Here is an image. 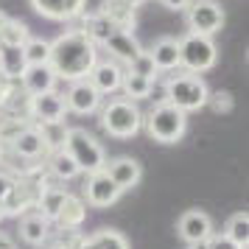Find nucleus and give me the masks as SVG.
<instances>
[{
	"label": "nucleus",
	"mask_w": 249,
	"mask_h": 249,
	"mask_svg": "<svg viewBox=\"0 0 249 249\" xmlns=\"http://www.w3.org/2000/svg\"><path fill=\"white\" fill-rule=\"evenodd\" d=\"M188 3H191V0H160V6H162V9H171V12H185Z\"/></svg>",
	"instance_id": "e433bc0d"
},
{
	"label": "nucleus",
	"mask_w": 249,
	"mask_h": 249,
	"mask_svg": "<svg viewBox=\"0 0 249 249\" xmlns=\"http://www.w3.org/2000/svg\"><path fill=\"white\" fill-rule=\"evenodd\" d=\"M98 124L109 137L118 140H129L143 129V112L135 101L129 98H107L98 109Z\"/></svg>",
	"instance_id": "f03ea898"
},
{
	"label": "nucleus",
	"mask_w": 249,
	"mask_h": 249,
	"mask_svg": "<svg viewBox=\"0 0 249 249\" xmlns=\"http://www.w3.org/2000/svg\"><path fill=\"white\" fill-rule=\"evenodd\" d=\"M177 230H179L182 241L188 247H193V244L207 241V238L213 235V221H210V215L204 213V210H185L179 215V221H177Z\"/></svg>",
	"instance_id": "ddd939ff"
},
{
	"label": "nucleus",
	"mask_w": 249,
	"mask_h": 249,
	"mask_svg": "<svg viewBox=\"0 0 249 249\" xmlns=\"http://www.w3.org/2000/svg\"><path fill=\"white\" fill-rule=\"evenodd\" d=\"M218 62V48L213 36H199V34H185L179 39V68L185 73H207Z\"/></svg>",
	"instance_id": "423d86ee"
},
{
	"label": "nucleus",
	"mask_w": 249,
	"mask_h": 249,
	"mask_svg": "<svg viewBox=\"0 0 249 249\" xmlns=\"http://www.w3.org/2000/svg\"><path fill=\"white\" fill-rule=\"evenodd\" d=\"M104 51L109 53L112 62L129 68V65L135 62V56L143 51V45L137 42V36L132 34V31H112V34L104 39Z\"/></svg>",
	"instance_id": "4468645a"
},
{
	"label": "nucleus",
	"mask_w": 249,
	"mask_h": 249,
	"mask_svg": "<svg viewBox=\"0 0 249 249\" xmlns=\"http://www.w3.org/2000/svg\"><path fill=\"white\" fill-rule=\"evenodd\" d=\"M126 70H129V73H137V76H143V79H148V81L160 79V73H157V68H154V62H151V56H148L146 48L137 53L135 62H132V65H129Z\"/></svg>",
	"instance_id": "2f4dec72"
},
{
	"label": "nucleus",
	"mask_w": 249,
	"mask_h": 249,
	"mask_svg": "<svg viewBox=\"0 0 249 249\" xmlns=\"http://www.w3.org/2000/svg\"><path fill=\"white\" fill-rule=\"evenodd\" d=\"M241 249H249V244H247V247H241Z\"/></svg>",
	"instance_id": "a19ab883"
},
{
	"label": "nucleus",
	"mask_w": 249,
	"mask_h": 249,
	"mask_svg": "<svg viewBox=\"0 0 249 249\" xmlns=\"http://www.w3.org/2000/svg\"><path fill=\"white\" fill-rule=\"evenodd\" d=\"M31 9L45 20L70 23V20H79L87 12V0H31Z\"/></svg>",
	"instance_id": "1a4fd4ad"
},
{
	"label": "nucleus",
	"mask_w": 249,
	"mask_h": 249,
	"mask_svg": "<svg viewBox=\"0 0 249 249\" xmlns=\"http://www.w3.org/2000/svg\"><path fill=\"white\" fill-rule=\"evenodd\" d=\"M56 73L51 70V65H28L25 73L20 76V87L28 98H36V95H42V92H51L56 90Z\"/></svg>",
	"instance_id": "dca6fc26"
},
{
	"label": "nucleus",
	"mask_w": 249,
	"mask_h": 249,
	"mask_svg": "<svg viewBox=\"0 0 249 249\" xmlns=\"http://www.w3.org/2000/svg\"><path fill=\"white\" fill-rule=\"evenodd\" d=\"M68 115V107H65V98L62 92L51 90L31 98V124H51V121H65Z\"/></svg>",
	"instance_id": "2eb2a0df"
},
{
	"label": "nucleus",
	"mask_w": 249,
	"mask_h": 249,
	"mask_svg": "<svg viewBox=\"0 0 249 249\" xmlns=\"http://www.w3.org/2000/svg\"><path fill=\"white\" fill-rule=\"evenodd\" d=\"M48 174L53 177V182H59V185H65V182L76 179L81 171L76 168V162L70 160V154L65 151V148H59V151H51L48 154V162H45Z\"/></svg>",
	"instance_id": "5701e85b"
},
{
	"label": "nucleus",
	"mask_w": 249,
	"mask_h": 249,
	"mask_svg": "<svg viewBox=\"0 0 249 249\" xmlns=\"http://www.w3.org/2000/svg\"><path fill=\"white\" fill-rule=\"evenodd\" d=\"M51 232H53L51 221L42 218L36 210H28V213L20 215V238H23L28 247H42Z\"/></svg>",
	"instance_id": "6ab92c4d"
},
{
	"label": "nucleus",
	"mask_w": 249,
	"mask_h": 249,
	"mask_svg": "<svg viewBox=\"0 0 249 249\" xmlns=\"http://www.w3.org/2000/svg\"><path fill=\"white\" fill-rule=\"evenodd\" d=\"M121 90H124V98L129 101H140V98H148V90H151V81L137 76V73H124V81H121Z\"/></svg>",
	"instance_id": "c756f323"
},
{
	"label": "nucleus",
	"mask_w": 249,
	"mask_h": 249,
	"mask_svg": "<svg viewBox=\"0 0 249 249\" xmlns=\"http://www.w3.org/2000/svg\"><path fill=\"white\" fill-rule=\"evenodd\" d=\"M0 249H17V244L9 232H0Z\"/></svg>",
	"instance_id": "4c0bfd02"
},
{
	"label": "nucleus",
	"mask_w": 249,
	"mask_h": 249,
	"mask_svg": "<svg viewBox=\"0 0 249 249\" xmlns=\"http://www.w3.org/2000/svg\"><path fill=\"white\" fill-rule=\"evenodd\" d=\"M124 73H126L124 65H118V62H112V59L107 56V59H98V62H95V68L90 70L87 79H90V84L101 92V95H115V92L121 90Z\"/></svg>",
	"instance_id": "9b49d317"
},
{
	"label": "nucleus",
	"mask_w": 249,
	"mask_h": 249,
	"mask_svg": "<svg viewBox=\"0 0 249 249\" xmlns=\"http://www.w3.org/2000/svg\"><path fill=\"white\" fill-rule=\"evenodd\" d=\"M12 188H14V177L12 174H6V171H0V204H3V199L9 196Z\"/></svg>",
	"instance_id": "c9c22d12"
},
{
	"label": "nucleus",
	"mask_w": 249,
	"mask_h": 249,
	"mask_svg": "<svg viewBox=\"0 0 249 249\" xmlns=\"http://www.w3.org/2000/svg\"><path fill=\"white\" fill-rule=\"evenodd\" d=\"M25 62L28 65H48V56H51V39H39V36H31L23 45Z\"/></svg>",
	"instance_id": "7c9ffc66"
},
{
	"label": "nucleus",
	"mask_w": 249,
	"mask_h": 249,
	"mask_svg": "<svg viewBox=\"0 0 249 249\" xmlns=\"http://www.w3.org/2000/svg\"><path fill=\"white\" fill-rule=\"evenodd\" d=\"M25 68H28V62H25L23 48L0 45V76H6V79H12V81H20Z\"/></svg>",
	"instance_id": "393cba45"
},
{
	"label": "nucleus",
	"mask_w": 249,
	"mask_h": 249,
	"mask_svg": "<svg viewBox=\"0 0 249 249\" xmlns=\"http://www.w3.org/2000/svg\"><path fill=\"white\" fill-rule=\"evenodd\" d=\"M81 249H132V247H129L124 232L104 227V230H95V232L81 238Z\"/></svg>",
	"instance_id": "b1692460"
},
{
	"label": "nucleus",
	"mask_w": 249,
	"mask_h": 249,
	"mask_svg": "<svg viewBox=\"0 0 249 249\" xmlns=\"http://www.w3.org/2000/svg\"><path fill=\"white\" fill-rule=\"evenodd\" d=\"M68 188L65 185H59V182H48V185H42V191H39V199H36V213L42 215V218H48V221H53L59 213V207L65 204V199H68Z\"/></svg>",
	"instance_id": "412c9836"
},
{
	"label": "nucleus",
	"mask_w": 249,
	"mask_h": 249,
	"mask_svg": "<svg viewBox=\"0 0 249 249\" xmlns=\"http://www.w3.org/2000/svg\"><path fill=\"white\" fill-rule=\"evenodd\" d=\"M124 3H126V6H132V9H140L146 0H124Z\"/></svg>",
	"instance_id": "58836bf2"
},
{
	"label": "nucleus",
	"mask_w": 249,
	"mask_h": 249,
	"mask_svg": "<svg viewBox=\"0 0 249 249\" xmlns=\"http://www.w3.org/2000/svg\"><path fill=\"white\" fill-rule=\"evenodd\" d=\"M31 39V28L23 23V20H6L0 25V45H9V48H23L25 42Z\"/></svg>",
	"instance_id": "cd10ccee"
},
{
	"label": "nucleus",
	"mask_w": 249,
	"mask_h": 249,
	"mask_svg": "<svg viewBox=\"0 0 249 249\" xmlns=\"http://www.w3.org/2000/svg\"><path fill=\"white\" fill-rule=\"evenodd\" d=\"M104 174L115 182L118 191L124 193V191H132V188L140 185V179H143V165L132 157H115V160H107Z\"/></svg>",
	"instance_id": "9d476101"
},
{
	"label": "nucleus",
	"mask_w": 249,
	"mask_h": 249,
	"mask_svg": "<svg viewBox=\"0 0 249 249\" xmlns=\"http://www.w3.org/2000/svg\"><path fill=\"white\" fill-rule=\"evenodd\" d=\"M148 56L154 62L157 73H174L179 68V39L177 36H160L157 42L148 48Z\"/></svg>",
	"instance_id": "f3484780"
},
{
	"label": "nucleus",
	"mask_w": 249,
	"mask_h": 249,
	"mask_svg": "<svg viewBox=\"0 0 249 249\" xmlns=\"http://www.w3.org/2000/svg\"><path fill=\"white\" fill-rule=\"evenodd\" d=\"M224 235L230 238L232 244H238V247H247L249 244V215H247V210H244V213H232L227 218Z\"/></svg>",
	"instance_id": "c85d7f7f"
},
{
	"label": "nucleus",
	"mask_w": 249,
	"mask_h": 249,
	"mask_svg": "<svg viewBox=\"0 0 249 249\" xmlns=\"http://www.w3.org/2000/svg\"><path fill=\"white\" fill-rule=\"evenodd\" d=\"M148 98H151L154 104H168V101H165V81H162V79H154V81H151Z\"/></svg>",
	"instance_id": "f704fd0d"
},
{
	"label": "nucleus",
	"mask_w": 249,
	"mask_h": 249,
	"mask_svg": "<svg viewBox=\"0 0 249 249\" xmlns=\"http://www.w3.org/2000/svg\"><path fill=\"white\" fill-rule=\"evenodd\" d=\"M84 218H87V202L81 196H76V193H68V199L59 207V213L51 221V227H56V230H81Z\"/></svg>",
	"instance_id": "a211bd4d"
},
{
	"label": "nucleus",
	"mask_w": 249,
	"mask_h": 249,
	"mask_svg": "<svg viewBox=\"0 0 249 249\" xmlns=\"http://www.w3.org/2000/svg\"><path fill=\"white\" fill-rule=\"evenodd\" d=\"M34 126L39 132V137H42V143H45L48 154L65 148V140H68V132H70V126L65 121H51V124H34Z\"/></svg>",
	"instance_id": "a878e982"
},
{
	"label": "nucleus",
	"mask_w": 249,
	"mask_h": 249,
	"mask_svg": "<svg viewBox=\"0 0 249 249\" xmlns=\"http://www.w3.org/2000/svg\"><path fill=\"white\" fill-rule=\"evenodd\" d=\"M118 199H121V191L115 188V182L104 171L87 177V182H84V202L90 207H112Z\"/></svg>",
	"instance_id": "f8f14e48"
},
{
	"label": "nucleus",
	"mask_w": 249,
	"mask_h": 249,
	"mask_svg": "<svg viewBox=\"0 0 249 249\" xmlns=\"http://www.w3.org/2000/svg\"><path fill=\"white\" fill-rule=\"evenodd\" d=\"M79 20H81V25H76V28H79V31H84V34L95 42V45H104V39L115 31L112 25H109V20H107V17H101L98 12H95V14H81Z\"/></svg>",
	"instance_id": "bb28decb"
},
{
	"label": "nucleus",
	"mask_w": 249,
	"mask_h": 249,
	"mask_svg": "<svg viewBox=\"0 0 249 249\" xmlns=\"http://www.w3.org/2000/svg\"><path fill=\"white\" fill-rule=\"evenodd\" d=\"M143 129L148 132L151 140H157V143H179L185 132H188V115L179 112L177 107H171V104H154L148 115H143Z\"/></svg>",
	"instance_id": "20e7f679"
},
{
	"label": "nucleus",
	"mask_w": 249,
	"mask_h": 249,
	"mask_svg": "<svg viewBox=\"0 0 249 249\" xmlns=\"http://www.w3.org/2000/svg\"><path fill=\"white\" fill-rule=\"evenodd\" d=\"M207 249H241L238 244H232L224 232H213V235L207 238Z\"/></svg>",
	"instance_id": "72a5a7b5"
},
{
	"label": "nucleus",
	"mask_w": 249,
	"mask_h": 249,
	"mask_svg": "<svg viewBox=\"0 0 249 249\" xmlns=\"http://www.w3.org/2000/svg\"><path fill=\"white\" fill-rule=\"evenodd\" d=\"M3 218H6V215H3V210H0V221H3Z\"/></svg>",
	"instance_id": "ea45409f"
},
{
	"label": "nucleus",
	"mask_w": 249,
	"mask_h": 249,
	"mask_svg": "<svg viewBox=\"0 0 249 249\" xmlns=\"http://www.w3.org/2000/svg\"><path fill=\"white\" fill-rule=\"evenodd\" d=\"M185 25L188 34L213 36L224 25V9L218 0H191L185 9Z\"/></svg>",
	"instance_id": "0eeeda50"
},
{
	"label": "nucleus",
	"mask_w": 249,
	"mask_h": 249,
	"mask_svg": "<svg viewBox=\"0 0 249 249\" xmlns=\"http://www.w3.org/2000/svg\"><path fill=\"white\" fill-rule=\"evenodd\" d=\"M65 151L76 162V168L81 174H87V177L104 171V165H107V151H104V146L87 129H81V126H70L68 140H65Z\"/></svg>",
	"instance_id": "39448f33"
},
{
	"label": "nucleus",
	"mask_w": 249,
	"mask_h": 249,
	"mask_svg": "<svg viewBox=\"0 0 249 249\" xmlns=\"http://www.w3.org/2000/svg\"><path fill=\"white\" fill-rule=\"evenodd\" d=\"M165 81V101L171 107H177L179 112H196V109H202L204 104H207V84H204L202 76H196V73H177V76H168Z\"/></svg>",
	"instance_id": "7ed1b4c3"
},
{
	"label": "nucleus",
	"mask_w": 249,
	"mask_h": 249,
	"mask_svg": "<svg viewBox=\"0 0 249 249\" xmlns=\"http://www.w3.org/2000/svg\"><path fill=\"white\" fill-rule=\"evenodd\" d=\"M98 59H101L98 56V45H95L84 31H79L76 25L68 28V31H62L56 39H51V56H48V65H51V70L56 73L59 81L87 79Z\"/></svg>",
	"instance_id": "f257e3e1"
},
{
	"label": "nucleus",
	"mask_w": 249,
	"mask_h": 249,
	"mask_svg": "<svg viewBox=\"0 0 249 249\" xmlns=\"http://www.w3.org/2000/svg\"><path fill=\"white\" fill-rule=\"evenodd\" d=\"M188 249H191V247H188Z\"/></svg>",
	"instance_id": "79ce46f5"
},
{
	"label": "nucleus",
	"mask_w": 249,
	"mask_h": 249,
	"mask_svg": "<svg viewBox=\"0 0 249 249\" xmlns=\"http://www.w3.org/2000/svg\"><path fill=\"white\" fill-rule=\"evenodd\" d=\"M204 107H210L215 115H230L232 107H235V98H232V92H227V90H215L207 95V104Z\"/></svg>",
	"instance_id": "473e14b6"
},
{
	"label": "nucleus",
	"mask_w": 249,
	"mask_h": 249,
	"mask_svg": "<svg viewBox=\"0 0 249 249\" xmlns=\"http://www.w3.org/2000/svg\"><path fill=\"white\" fill-rule=\"evenodd\" d=\"M62 98H65L68 112H73V115H92V112H98L101 104H104V95L90 84V79L70 81L68 92Z\"/></svg>",
	"instance_id": "6e6552de"
},
{
	"label": "nucleus",
	"mask_w": 249,
	"mask_h": 249,
	"mask_svg": "<svg viewBox=\"0 0 249 249\" xmlns=\"http://www.w3.org/2000/svg\"><path fill=\"white\" fill-rule=\"evenodd\" d=\"M9 148H12L17 157L28 160V162H36L39 157H45V154H48V148H45V143H42V137H39V132H36L34 124L25 126V129L17 135V140H14Z\"/></svg>",
	"instance_id": "aec40b11"
},
{
	"label": "nucleus",
	"mask_w": 249,
	"mask_h": 249,
	"mask_svg": "<svg viewBox=\"0 0 249 249\" xmlns=\"http://www.w3.org/2000/svg\"><path fill=\"white\" fill-rule=\"evenodd\" d=\"M98 14L109 20L115 31H135V9L126 6L124 0H104Z\"/></svg>",
	"instance_id": "4be33fe9"
}]
</instances>
